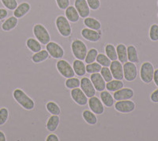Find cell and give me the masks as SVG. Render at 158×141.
I'll return each instance as SVG.
<instances>
[{
	"label": "cell",
	"mask_w": 158,
	"mask_h": 141,
	"mask_svg": "<svg viewBox=\"0 0 158 141\" xmlns=\"http://www.w3.org/2000/svg\"><path fill=\"white\" fill-rule=\"evenodd\" d=\"M13 97L17 101V103L19 104L26 110L30 111L35 108V101L22 89H15L13 92Z\"/></svg>",
	"instance_id": "obj_1"
},
{
	"label": "cell",
	"mask_w": 158,
	"mask_h": 141,
	"mask_svg": "<svg viewBox=\"0 0 158 141\" xmlns=\"http://www.w3.org/2000/svg\"><path fill=\"white\" fill-rule=\"evenodd\" d=\"M56 26L58 32L63 37H69L72 33L70 22L63 15H59L56 19Z\"/></svg>",
	"instance_id": "obj_2"
},
{
	"label": "cell",
	"mask_w": 158,
	"mask_h": 141,
	"mask_svg": "<svg viewBox=\"0 0 158 141\" xmlns=\"http://www.w3.org/2000/svg\"><path fill=\"white\" fill-rule=\"evenodd\" d=\"M35 37L42 45H46L48 42L51 41V36L49 32L44 25L42 24H36L32 29Z\"/></svg>",
	"instance_id": "obj_3"
},
{
	"label": "cell",
	"mask_w": 158,
	"mask_h": 141,
	"mask_svg": "<svg viewBox=\"0 0 158 141\" xmlns=\"http://www.w3.org/2000/svg\"><path fill=\"white\" fill-rule=\"evenodd\" d=\"M71 51L76 59L80 60H85L87 52H88V49H87L86 45L82 41L75 39L71 43Z\"/></svg>",
	"instance_id": "obj_4"
},
{
	"label": "cell",
	"mask_w": 158,
	"mask_h": 141,
	"mask_svg": "<svg viewBox=\"0 0 158 141\" xmlns=\"http://www.w3.org/2000/svg\"><path fill=\"white\" fill-rule=\"evenodd\" d=\"M154 67L150 62H144L141 66L140 77L143 83L149 84L152 83L154 74Z\"/></svg>",
	"instance_id": "obj_5"
},
{
	"label": "cell",
	"mask_w": 158,
	"mask_h": 141,
	"mask_svg": "<svg viewBox=\"0 0 158 141\" xmlns=\"http://www.w3.org/2000/svg\"><path fill=\"white\" fill-rule=\"evenodd\" d=\"M56 68H57L59 74L66 79L74 77V75H75L73 67L67 60H62V59L58 60L57 63H56Z\"/></svg>",
	"instance_id": "obj_6"
},
{
	"label": "cell",
	"mask_w": 158,
	"mask_h": 141,
	"mask_svg": "<svg viewBox=\"0 0 158 141\" xmlns=\"http://www.w3.org/2000/svg\"><path fill=\"white\" fill-rule=\"evenodd\" d=\"M123 77L127 82H133L138 76V68L135 63L127 61L123 63Z\"/></svg>",
	"instance_id": "obj_7"
},
{
	"label": "cell",
	"mask_w": 158,
	"mask_h": 141,
	"mask_svg": "<svg viewBox=\"0 0 158 141\" xmlns=\"http://www.w3.org/2000/svg\"><path fill=\"white\" fill-rule=\"evenodd\" d=\"M46 50L48 52L49 56L56 60H60L65 54L63 47L54 41H50L46 45Z\"/></svg>",
	"instance_id": "obj_8"
},
{
	"label": "cell",
	"mask_w": 158,
	"mask_h": 141,
	"mask_svg": "<svg viewBox=\"0 0 158 141\" xmlns=\"http://www.w3.org/2000/svg\"><path fill=\"white\" fill-rule=\"evenodd\" d=\"M115 109L120 113H130L133 112L136 108V105L133 101L129 100H122V101H116L115 104Z\"/></svg>",
	"instance_id": "obj_9"
},
{
	"label": "cell",
	"mask_w": 158,
	"mask_h": 141,
	"mask_svg": "<svg viewBox=\"0 0 158 141\" xmlns=\"http://www.w3.org/2000/svg\"><path fill=\"white\" fill-rule=\"evenodd\" d=\"M81 35L84 39L89 42H98L102 37V31L84 28L81 29Z\"/></svg>",
	"instance_id": "obj_10"
},
{
	"label": "cell",
	"mask_w": 158,
	"mask_h": 141,
	"mask_svg": "<svg viewBox=\"0 0 158 141\" xmlns=\"http://www.w3.org/2000/svg\"><path fill=\"white\" fill-rule=\"evenodd\" d=\"M70 96L74 102L80 106H85L88 104V97L79 87L72 89L70 91Z\"/></svg>",
	"instance_id": "obj_11"
},
{
	"label": "cell",
	"mask_w": 158,
	"mask_h": 141,
	"mask_svg": "<svg viewBox=\"0 0 158 141\" xmlns=\"http://www.w3.org/2000/svg\"><path fill=\"white\" fill-rule=\"evenodd\" d=\"M88 105L90 110L96 115H102L104 112V105L101 99L96 96H93L88 100Z\"/></svg>",
	"instance_id": "obj_12"
},
{
	"label": "cell",
	"mask_w": 158,
	"mask_h": 141,
	"mask_svg": "<svg viewBox=\"0 0 158 141\" xmlns=\"http://www.w3.org/2000/svg\"><path fill=\"white\" fill-rule=\"evenodd\" d=\"M80 87H81V91L85 94L88 98L95 96L96 90L90 79L87 78V77H82L80 80Z\"/></svg>",
	"instance_id": "obj_13"
},
{
	"label": "cell",
	"mask_w": 158,
	"mask_h": 141,
	"mask_svg": "<svg viewBox=\"0 0 158 141\" xmlns=\"http://www.w3.org/2000/svg\"><path fill=\"white\" fill-rule=\"evenodd\" d=\"M90 80H91L96 91L101 92L106 89V82L104 79L101 73H94L90 75Z\"/></svg>",
	"instance_id": "obj_14"
},
{
	"label": "cell",
	"mask_w": 158,
	"mask_h": 141,
	"mask_svg": "<svg viewBox=\"0 0 158 141\" xmlns=\"http://www.w3.org/2000/svg\"><path fill=\"white\" fill-rule=\"evenodd\" d=\"M134 91L129 87H123L118 91H115L113 98L115 101H122V100H129L134 97Z\"/></svg>",
	"instance_id": "obj_15"
},
{
	"label": "cell",
	"mask_w": 158,
	"mask_h": 141,
	"mask_svg": "<svg viewBox=\"0 0 158 141\" xmlns=\"http://www.w3.org/2000/svg\"><path fill=\"white\" fill-rule=\"evenodd\" d=\"M109 68L111 70V75H112L115 79H123V67L122 63H120L118 60L111 61V65L109 66Z\"/></svg>",
	"instance_id": "obj_16"
},
{
	"label": "cell",
	"mask_w": 158,
	"mask_h": 141,
	"mask_svg": "<svg viewBox=\"0 0 158 141\" xmlns=\"http://www.w3.org/2000/svg\"><path fill=\"white\" fill-rule=\"evenodd\" d=\"M74 7L78 12L80 18H85L89 16L90 8L87 3L86 0H75L74 1Z\"/></svg>",
	"instance_id": "obj_17"
},
{
	"label": "cell",
	"mask_w": 158,
	"mask_h": 141,
	"mask_svg": "<svg viewBox=\"0 0 158 141\" xmlns=\"http://www.w3.org/2000/svg\"><path fill=\"white\" fill-rule=\"evenodd\" d=\"M31 10V6L29 2H23L17 6L14 11V16L17 18H22L27 15Z\"/></svg>",
	"instance_id": "obj_18"
},
{
	"label": "cell",
	"mask_w": 158,
	"mask_h": 141,
	"mask_svg": "<svg viewBox=\"0 0 158 141\" xmlns=\"http://www.w3.org/2000/svg\"><path fill=\"white\" fill-rule=\"evenodd\" d=\"M65 17L67 18L69 22L72 23H76L80 20V15L74 6H69L65 10Z\"/></svg>",
	"instance_id": "obj_19"
},
{
	"label": "cell",
	"mask_w": 158,
	"mask_h": 141,
	"mask_svg": "<svg viewBox=\"0 0 158 141\" xmlns=\"http://www.w3.org/2000/svg\"><path fill=\"white\" fill-rule=\"evenodd\" d=\"M59 124H60L59 115H52L48 119L47 123H46V129L48 132H54L59 128Z\"/></svg>",
	"instance_id": "obj_20"
},
{
	"label": "cell",
	"mask_w": 158,
	"mask_h": 141,
	"mask_svg": "<svg viewBox=\"0 0 158 141\" xmlns=\"http://www.w3.org/2000/svg\"><path fill=\"white\" fill-rule=\"evenodd\" d=\"M100 99L103 102L104 106L111 108L115 104V99L113 98V95H111V93L108 91H103L100 94Z\"/></svg>",
	"instance_id": "obj_21"
},
{
	"label": "cell",
	"mask_w": 158,
	"mask_h": 141,
	"mask_svg": "<svg viewBox=\"0 0 158 141\" xmlns=\"http://www.w3.org/2000/svg\"><path fill=\"white\" fill-rule=\"evenodd\" d=\"M18 24V18H17L15 16H11L8 18L7 19H6L3 22H2L1 28L5 32H10V31L13 30L14 29L17 27V25Z\"/></svg>",
	"instance_id": "obj_22"
},
{
	"label": "cell",
	"mask_w": 158,
	"mask_h": 141,
	"mask_svg": "<svg viewBox=\"0 0 158 141\" xmlns=\"http://www.w3.org/2000/svg\"><path fill=\"white\" fill-rule=\"evenodd\" d=\"M73 69L76 75L77 76H84L86 74V66L83 62V60H80L76 59L74 60L73 63Z\"/></svg>",
	"instance_id": "obj_23"
},
{
	"label": "cell",
	"mask_w": 158,
	"mask_h": 141,
	"mask_svg": "<svg viewBox=\"0 0 158 141\" xmlns=\"http://www.w3.org/2000/svg\"><path fill=\"white\" fill-rule=\"evenodd\" d=\"M115 49H116L117 57H118V61L122 63H126L127 61H128L127 46L124 44H118Z\"/></svg>",
	"instance_id": "obj_24"
},
{
	"label": "cell",
	"mask_w": 158,
	"mask_h": 141,
	"mask_svg": "<svg viewBox=\"0 0 158 141\" xmlns=\"http://www.w3.org/2000/svg\"><path fill=\"white\" fill-rule=\"evenodd\" d=\"M48 52L44 49H41L40 51L35 53L32 56V61L34 63H40L42 62H44L48 59L49 57Z\"/></svg>",
	"instance_id": "obj_25"
},
{
	"label": "cell",
	"mask_w": 158,
	"mask_h": 141,
	"mask_svg": "<svg viewBox=\"0 0 158 141\" xmlns=\"http://www.w3.org/2000/svg\"><path fill=\"white\" fill-rule=\"evenodd\" d=\"M84 25L89 29H94V30H100L101 29V23L95 18L87 17L84 18Z\"/></svg>",
	"instance_id": "obj_26"
},
{
	"label": "cell",
	"mask_w": 158,
	"mask_h": 141,
	"mask_svg": "<svg viewBox=\"0 0 158 141\" xmlns=\"http://www.w3.org/2000/svg\"><path fill=\"white\" fill-rule=\"evenodd\" d=\"M82 118L84 121L89 125H96L97 124V121H98L97 115L89 109H85V110L83 111Z\"/></svg>",
	"instance_id": "obj_27"
},
{
	"label": "cell",
	"mask_w": 158,
	"mask_h": 141,
	"mask_svg": "<svg viewBox=\"0 0 158 141\" xmlns=\"http://www.w3.org/2000/svg\"><path fill=\"white\" fill-rule=\"evenodd\" d=\"M26 46L33 53H37L42 49V45L36 39L32 37L28 38L26 41Z\"/></svg>",
	"instance_id": "obj_28"
},
{
	"label": "cell",
	"mask_w": 158,
	"mask_h": 141,
	"mask_svg": "<svg viewBox=\"0 0 158 141\" xmlns=\"http://www.w3.org/2000/svg\"><path fill=\"white\" fill-rule=\"evenodd\" d=\"M123 87L124 84L122 80L112 79L106 83V90L109 92H115Z\"/></svg>",
	"instance_id": "obj_29"
},
{
	"label": "cell",
	"mask_w": 158,
	"mask_h": 141,
	"mask_svg": "<svg viewBox=\"0 0 158 141\" xmlns=\"http://www.w3.org/2000/svg\"><path fill=\"white\" fill-rule=\"evenodd\" d=\"M127 49L128 61L132 62V63H138L139 60H138V54L136 47L132 45H129L128 47H127Z\"/></svg>",
	"instance_id": "obj_30"
},
{
	"label": "cell",
	"mask_w": 158,
	"mask_h": 141,
	"mask_svg": "<svg viewBox=\"0 0 158 141\" xmlns=\"http://www.w3.org/2000/svg\"><path fill=\"white\" fill-rule=\"evenodd\" d=\"M46 109L52 115H60L62 113L61 108L54 101H50L46 104Z\"/></svg>",
	"instance_id": "obj_31"
},
{
	"label": "cell",
	"mask_w": 158,
	"mask_h": 141,
	"mask_svg": "<svg viewBox=\"0 0 158 141\" xmlns=\"http://www.w3.org/2000/svg\"><path fill=\"white\" fill-rule=\"evenodd\" d=\"M104 51H105V55L108 56V58H109L111 61L118 60L116 49H115V47L113 45H111V44H108V45H106V46L104 48Z\"/></svg>",
	"instance_id": "obj_32"
},
{
	"label": "cell",
	"mask_w": 158,
	"mask_h": 141,
	"mask_svg": "<svg viewBox=\"0 0 158 141\" xmlns=\"http://www.w3.org/2000/svg\"><path fill=\"white\" fill-rule=\"evenodd\" d=\"M65 86L67 89H74L80 87V79L76 77H71V78H68L65 81Z\"/></svg>",
	"instance_id": "obj_33"
},
{
	"label": "cell",
	"mask_w": 158,
	"mask_h": 141,
	"mask_svg": "<svg viewBox=\"0 0 158 141\" xmlns=\"http://www.w3.org/2000/svg\"><path fill=\"white\" fill-rule=\"evenodd\" d=\"M96 60L102 67H109L111 63V60L108 58L106 55L104 54V53H98Z\"/></svg>",
	"instance_id": "obj_34"
},
{
	"label": "cell",
	"mask_w": 158,
	"mask_h": 141,
	"mask_svg": "<svg viewBox=\"0 0 158 141\" xmlns=\"http://www.w3.org/2000/svg\"><path fill=\"white\" fill-rule=\"evenodd\" d=\"M98 50L96 49H90L89 50H88L87 52L86 56H85V61L86 63H94L96 61V59H97V56L98 55Z\"/></svg>",
	"instance_id": "obj_35"
},
{
	"label": "cell",
	"mask_w": 158,
	"mask_h": 141,
	"mask_svg": "<svg viewBox=\"0 0 158 141\" xmlns=\"http://www.w3.org/2000/svg\"><path fill=\"white\" fill-rule=\"evenodd\" d=\"M101 68H102V66L97 62L88 63L86 65V73L90 75L94 74V73H98L101 71Z\"/></svg>",
	"instance_id": "obj_36"
},
{
	"label": "cell",
	"mask_w": 158,
	"mask_h": 141,
	"mask_svg": "<svg viewBox=\"0 0 158 141\" xmlns=\"http://www.w3.org/2000/svg\"><path fill=\"white\" fill-rule=\"evenodd\" d=\"M9 119V110L6 107L0 108V126L5 125Z\"/></svg>",
	"instance_id": "obj_37"
},
{
	"label": "cell",
	"mask_w": 158,
	"mask_h": 141,
	"mask_svg": "<svg viewBox=\"0 0 158 141\" xmlns=\"http://www.w3.org/2000/svg\"><path fill=\"white\" fill-rule=\"evenodd\" d=\"M100 73H101V75H102V77L106 83L113 79V76L111 75L109 67H102Z\"/></svg>",
	"instance_id": "obj_38"
},
{
	"label": "cell",
	"mask_w": 158,
	"mask_h": 141,
	"mask_svg": "<svg viewBox=\"0 0 158 141\" xmlns=\"http://www.w3.org/2000/svg\"><path fill=\"white\" fill-rule=\"evenodd\" d=\"M149 38L152 41H158V25L153 24L149 29Z\"/></svg>",
	"instance_id": "obj_39"
},
{
	"label": "cell",
	"mask_w": 158,
	"mask_h": 141,
	"mask_svg": "<svg viewBox=\"0 0 158 141\" xmlns=\"http://www.w3.org/2000/svg\"><path fill=\"white\" fill-rule=\"evenodd\" d=\"M2 5L10 11H15L18 6L17 0H1Z\"/></svg>",
	"instance_id": "obj_40"
},
{
	"label": "cell",
	"mask_w": 158,
	"mask_h": 141,
	"mask_svg": "<svg viewBox=\"0 0 158 141\" xmlns=\"http://www.w3.org/2000/svg\"><path fill=\"white\" fill-rule=\"evenodd\" d=\"M86 2L89 6L90 10L97 11L101 7V1L100 0H86Z\"/></svg>",
	"instance_id": "obj_41"
},
{
	"label": "cell",
	"mask_w": 158,
	"mask_h": 141,
	"mask_svg": "<svg viewBox=\"0 0 158 141\" xmlns=\"http://www.w3.org/2000/svg\"><path fill=\"white\" fill-rule=\"evenodd\" d=\"M58 7L60 10L65 11L70 6V0H56Z\"/></svg>",
	"instance_id": "obj_42"
},
{
	"label": "cell",
	"mask_w": 158,
	"mask_h": 141,
	"mask_svg": "<svg viewBox=\"0 0 158 141\" xmlns=\"http://www.w3.org/2000/svg\"><path fill=\"white\" fill-rule=\"evenodd\" d=\"M150 99L154 103H158V89H156V91H154L151 94Z\"/></svg>",
	"instance_id": "obj_43"
},
{
	"label": "cell",
	"mask_w": 158,
	"mask_h": 141,
	"mask_svg": "<svg viewBox=\"0 0 158 141\" xmlns=\"http://www.w3.org/2000/svg\"><path fill=\"white\" fill-rule=\"evenodd\" d=\"M7 16H8L7 10L3 9V8H0V21L5 19Z\"/></svg>",
	"instance_id": "obj_44"
},
{
	"label": "cell",
	"mask_w": 158,
	"mask_h": 141,
	"mask_svg": "<svg viewBox=\"0 0 158 141\" xmlns=\"http://www.w3.org/2000/svg\"><path fill=\"white\" fill-rule=\"evenodd\" d=\"M45 140L46 141H59L60 139H59V138L56 136V134L52 133L47 136V138H46V139H45Z\"/></svg>",
	"instance_id": "obj_45"
},
{
	"label": "cell",
	"mask_w": 158,
	"mask_h": 141,
	"mask_svg": "<svg viewBox=\"0 0 158 141\" xmlns=\"http://www.w3.org/2000/svg\"><path fill=\"white\" fill-rule=\"evenodd\" d=\"M153 81H154L155 85L158 87V69L154 70V74H153Z\"/></svg>",
	"instance_id": "obj_46"
},
{
	"label": "cell",
	"mask_w": 158,
	"mask_h": 141,
	"mask_svg": "<svg viewBox=\"0 0 158 141\" xmlns=\"http://www.w3.org/2000/svg\"><path fill=\"white\" fill-rule=\"evenodd\" d=\"M6 138L5 134L2 131H0V141H6Z\"/></svg>",
	"instance_id": "obj_47"
},
{
	"label": "cell",
	"mask_w": 158,
	"mask_h": 141,
	"mask_svg": "<svg viewBox=\"0 0 158 141\" xmlns=\"http://www.w3.org/2000/svg\"><path fill=\"white\" fill-rule=\"evenodd\" d=\"M157 16H158V14H157Z\"/></svg>",
	"instance_id": "obj_48"
},
{
	"label": "cell",
	"mask_w": 158,
	"mask_h": 141,
	"mask_svg": "<svg viewBox=\"0 0 158 141\" xmlns=\"http://www.w3.org/2000/svg\"><path fill=\"white\" fill-rule=\"evenodd\" d=\"M157 4H158V2H157Z\"/></svg>",
	"instance_id": "obj_49"
}]
</instances>
